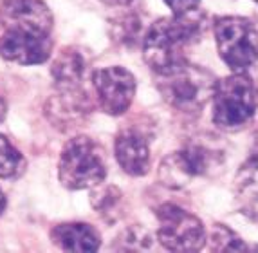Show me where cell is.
<instances>
[{
    "label": "cell",
    "mask_w": 258,
    "mask_h": 253,
    "mask_svg": "<svg viewBox=\"0 0 258 253\" xmlns=\"http://www.w3.org/2000/svg\"><path fill=\"white\" fill-rule=\"evenodd\" d=\"M204 33V13L194 9L188 13L154 22L143 38V58L155 74H166L186 60V51Z\"/></svg>",
    "instance_id": "cell-1"
},
{
    "label": "cell",
    "mask_w": 258,
    "mask_h": 253,
    "mask_svg": "<svg viewBox=\"0 0 258 253\" xmlns=\"http://www.w3.org/2000/svg\"><path fill=\"white\" fill-rule=\"evenodd\" d=\"M213 121L220 129H240L254 116L258 90L247 74L235 73L215 82L213 89Z\"/></svg>",
    "instance_id": "cell-2"
},
{
    "label": "cell",
    "mask_w": 258,
    "mask_h": 253,
    "mask_svg": "<svg viewBox=\"0 0 258 253\" xmlns=\"http://www.w3.org/2000/svg\"><path fill=\"white\" fill-rule=\"evenodd\" d=\"M157 89L173 109L197 112L213 96L215 78L206 69L184 62L166 74H157Z\"/></svg>",
    "instance_id": "cell-3"
},
{
    "label": "cell",
    "mask_w": 258,
    "mask_h": 253,
    "mask_svg": "<svg viewBox=\"0 0 258 253\" xmlns=\"http://www.w3.org/2000/svg\"><path fill=\"white\" fill-rule=\"evenodd\" d=\"M60 181L71 190L92 188L107 176L103 148L87 136L73 137L60 156Z\"/></svg>",
    "instance_id": "cell-4"
},
{
    "label": "cell",
    "mask_w": 258,
    "mask_h": 253,
    "mask_svg": "<svg viewBox=\"0 0 258 253\" xmlns=\"http://www.w3.org/2000/svg\"><path fill=\"white\" fill-rule=\"evenodd\" d=\"M224 158L217 148L204 143H189L163 161L159 177L170 188H186L199 179H206L222 168Z\"/></svg>",
    "instance_id": "cell-5"
},
{
    "label": "cell",
    "mask_w": 258,
    "mask_h": 253,
    "mask_svg": "<svg viewBox=\"0 0 258 253\" xmlns=\"http://www.w3.org/2000/svg\"><path fill=\"white\" fill-rule=\"evenodd\" d=\"M215 42L220 58L235 73H242L258 60V29L247 18H219L215 22Z\"/></svg>",
    "instance_id": "cell-6"
},
{
    "label": "cell",
    "mask_w": 258,
    "mask_h": 253,
    "mask_svg": "<svg viewBox=\"0 0 258 253\" xmlns=\"http://www.w3.org/2000/svg\"><path fill=\"white\" fill-rule=\"evenodd\" d=\"M161 244L170 251H197L204 244L203 223L177 205H163L157 210Z\"/></svg>",
    "instance_id": "cell-7"
},
{
    "label": "cell",
    "mask_w": 258,
    "mask_h": 253,
    "mask_svg": "<svg viewBox=\"0 0 258 253\" xmlns=\"http://www.w3.org/2000/svg\"><path fill=\"white\" fill-rule=\"evenodd\" d=\"M99 107L107 114L119 116L128 111L136 94V80L123 67H107L96 71L92 76Z\"/></svg>",
    "instance_id": "cell-8"
},
{
    "label": "cell",
    "mask_w": 258,
    "mask_h": 253,
    "mask_svg": "<svg viewBox=\"0 0 258 253\" xmlns=\"http://www.w3.org/2000/svg\"><path fill=\"white\" fill-rule=\"evenodd\" d=\"M0 20L8 31L31 34H49L52 29V15L42 0H4Z\"/></svg>",
    "instance_id": "cell-9"
},
{
    "label": "cell",
    "mask_w": 258,
    "mask_h": 253,
    "mask_svg": "<svg viewBox=\"0 0 258 253\" xmlns=\"http://www.w3.org/2000/svg\"><path fill=\"white\" fill-rule=\"evenodd\" d=\"M52 42L49 34H31L4 29L0 36V56L20 65L43 64L51 56Z\"/></svg>",
    "instance_id": "cell-10"
},
{
    "label": "cell",
    "mask_w": 258,
    "mask_h": 253,
    "mask_svg": "<svg viewBox=\"0 0 258 253\" xmlns=\"http://www.w3.org/2000/svg\"><path fill=\"white\" fill-rule=\"evenodd\" d=\"M116 158L130 176H143L150 168V148L147 136L138 129L121 130L116 137Z\"/></svg>",
    "instance_id": "cell-11"
},
{
    "label": "cell",
    "mask_w": 258,
    "mask_h": 253,
    "mask_svg": "<svg viewBox=\"0 0 258 253\" xmlns=\"http://www.w3.org/2000/svg\"><path fill=\"white\" fill-rule=\"evenodd\" d=\"M51 239L65 251H96L101 242L98 232L85 223L56 224L51 232Z\"/></svg>",
    "instance_id": "cell-12"
},
{
    "label": "cell",
    "mask_w": 258,
    "mask_h": 253,
    "mask_svg": "<svg viewBox=\"0 0 258 253\" xmlns=\"http://www.w3.org/2000/svg\"><path fill=\"white\" fill-rule=\"evenodd\" d=\"M51 74L60 90H76L87 74V58L78 49L65 47L51 65Z\"/></svg>",
    "instance_id": "cell-13"
},
{
    "label": "cell",
    "mask_w": 258,
    "mask_h": 253,
    "mask_svg": "<svg viewBox=\"0 0 258 253\" xmlns=\"http://www.w3.org/2000/svg\"><path fill=\"white\" fill-rule=\"evenodd\" d=\"M237 192L245 210L258 215V152L242 165L237 176Z\"/></svg>",
    "instance_id": "cell-14"
},
{
    "label": "cell",
    "mask_w": 258,
    "mask_h": 253,
    "mask_svg": "<svg viewBox=\"0 0 258 253\" xmlns=\"http://www.w3.org/2000/svg\"><path fill=\"white\" fill-rule=\"evenodd\" d=\"M110 29L112 38L119 43H125V45H134L145 38L141 20L136 15H125V17L116 18V22L110 24Z\"/></svg>",
    "instance_id": "cell-15"
},
{
    "label": "cell",
    "mask_w": 258,
    "mask_h": 253,
    "mask_svg": "<svg viewBox=\"0 0 258 253\" xmlns=\"http://www.w3.org/2000/svg\"><path fill=\"white\" fill-rule=\"evenodd\" d=\"M24 158L6 136L0 134V177H15L22 172Z\"/></svg>",
    "instance_id": "cell-16"
},
{
    "label": "cell",
    "mask_w": 258,
    "mask_h": 253,
    "mask_svg": "<svg viewBox=\"0 0 258 253\" xmlns=\"http://www.w3.org/2000/svg\"><path fill=\"white\" fill-rule=\"evenodd\" d=\"M211 249L217 251H244L245 246L242 244V240L238 239L233 232H229L228 228H224L222 224H217L211 235Z\"/></svg>",
    "instance_id": "cell-17"
},
{
    "label": "cell",
    "mask_w": 258,
    "mask_h": 253,
    "mask_svg": "<svg viewBox=\"0 0 258 253\" xmlns=\"http://www.w3.org/2000/svg\"><path fill=\"white\" fill-rule=\"evenodd\" d=\"M119 190L112 188V186H107L101 192L92 195V205H94V208L99 214H110V212H114L117 208V205H119Z\"/></svg>",
    "instance_id": "cell-18"
},
{
    "label": "cell",
    "mask_w": 258,
    "mask_h": 253,
    "mask_svg": "<svg viewBox=\"0 0 258 253\" xmlns=\"http://www.w3.org/2000/svg\"><path fill=\"white\" fill-rule=\"evenodd\" d=\"M119 242H126V246H123L121 249H125V251H136V242L143 246L145 249L150 248V237H148V232L141 230V228H130L126 232L121 233V239Z\"/></svg>",
    "instance_id": "cell-19"
},
{
    "label": "cell",
    "mask_w": 258,
    "mask_h": 253,
    "mask_svg": "<svg viewBox=\"0 0 258 253\" xmlns=\"http://www.w3.org/2000/svg\"><path fill=\"white\" fill-rule=\"evenodd\" d=\"M168 4V8L172 9L173 13H188V11H194L197 9L199 2L201 0H164Z\"/></svg>",
    "instance_id": "cell-20"
},
{
    "label": "cell",
    "mask_w": 258,
    "mask_h": 253,
    "mask_svg": "<svg viewBox=\"0 0 258 253\" xmlns=\"http://www.w3.org/2000/svg\"><path fill=\"white\" fill-rule=\"evenodd\" d=\"M105 4H112V6H121V4H128L130 0H101Z\"/></svg>",
    "instance_id": "cell-21"
},
{
    "label": "cell",
    "mask_w": 258,
    "mask_h": 253,
    "mask_svg": "<svg viewBox=\"0 0 258 253\" xmlns=\"http://www.w3.org/2000/svg\"><path fill=\"white\" fill-rule=\"evenodd\" d=\"M4 208H6V197H4V192L0 190V214L4 212Z\"/></svg>",
    "instance_id": "cell-22"
},
{
    "label": "cell",
    "mask_w": 258,
    "mask_h": 253,
    "mask_svg": "<svg viewBox=\"0 0 258 253\" xmlns=\"http://www.w3.org/2000/svg\"><path fill=\"white\" fill-rule=\"evenodd\" d=\"M4 116H6V103L0 99V121L4 120Z\"/></svg>",
    "instance_id": "cell-23"
}]
</instances>
